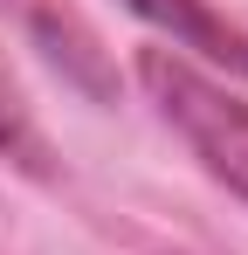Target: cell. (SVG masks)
<instances>
[{
	"instance_id": "6da1fadb",
	"label": "cell",
	"mask_w": 248,
	"mask_h": 255,
	"mask_svg": "<svg viewBox=\"0 0 248 255\" xmlns=\"http://www.w3.org/2000/svg\"><path fill=\"white\" fill-rule=\"evenodd\" d=\"M138 83L152 90L159 118L186 138V152L207 166V179H221L248 207V104L228 83H214L207 69H193L186 55H172V48L138 55Z\"/></svg>"
},
{
	"instance_id": "7a4b0ae2",
	"label": "cell",
	"mask_w": 248,
	"mask_h": 255,
	"mask_svg": "<svg viewBox=\"0 0 248 255\" xmlns=\"http://www.w3.org/2000/svg\"><path fill=\"white\" fill-rule=\"evenodd\" d=\"M145 28H159L172 48H186V55H200L214 69H228V76H242L248 83V35L228 21V14H214L207 0H124Z\"/></svg>"
},
{
	"instance_id": "3957f363",
	"label": "cell",
	"mask_w": 248,
	"mask_h": 255,
	"mask_svg": "<svg viewBox=\"0 0 248 255\" xmlns=\"http://www.w3.org/2000/svg\"><path fill=\"white\" fill-rule=\"evenodd\" d=\"M0 152H7L21 172H35V179L55 172L48 138H41V125H35V111H28V97H21V83H14V69H7V62H0Z\"/></svg>"
}]
</instances>
